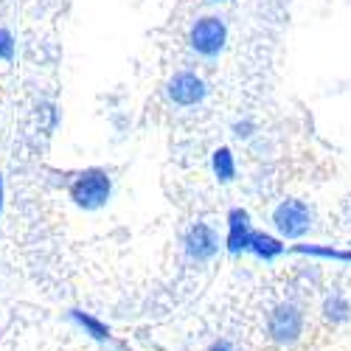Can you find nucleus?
<instances>
[{
    "label": "nucleus",
    "mask_w": 351,
    "mask_h": 351,
    "mask_svg": "<svg viewBox=\"0 0 351 351\" xmlns=\"http://www.w3.org/2000/svg\"><path fill=\"white\" fill-rule=\"evenodd\" d=\"M110 191H112V180L107 171L84 169L82 174H76V180L71 186V199L84 211H96L110 199Z\"/></svg>",
    "instance_id": "f257e3e1"
},
{
    "label": "nucleus",
    "mask_w": 351,
    "mask_h": 351,
    "mask_svg": "<svg viewBox=\"0 0 351 351\" xmlns=\"http://www.w3.org/2000/svg\"><path fill=\"white\" fill-rule=\"evenodd\" d=\"M273 222H276L281 237L298 239V237H304V233L309 230L312 214H309V208L304 206L301 199H284L281 206L273 211Z\"/></svg>",
    "instance_id": "f03ea898"
},
{
    "label": "nucleus",
    "mask_w": 351,
    "mask_h": 351,
    "mask_svg": "<svg viewBox=\"0 0 351 351\" xmlns=\"http://www.w3.org/2000/svg\"><path fill=\"white\" fill-rule=\"evenodd\" d=\"M304 332V315L295 304H278L270 315V335L281 346H292Z\"/></svg>",
    "instance_id": "7ed1b4c3"
},
{
    "label": "nucleus",
    "mask_w": 351,
    "mask_h": 351,
    "mask_svg": "<svg viewBox=\"0 0 351 351\" xmlns=\"http://www.w3.org/2000/svg\"><path fill=\"white\" fill-rule=\"evenodd\" d=\"M225 37H228V28L219 17H202L191 28V48L199 51L202 56H217L225 45Z\"/></svg>",
    "instance_id": "20e7f679"
},
{
    "label": "nucleus",
    "mask_w": 351,
    "mask_h": 351,
    "mask_svg": "<svg viewBox=\"0 0 351 351\" xmlns=\"http://www.w3.org/2000/svg\"><path fill=\"white\" fill-rule=\"evenodd\" d=\"M202 96H206V82H202L197 73L186 71V73H178L169 82V99L174 104L189 107V104H197Z\"/></svg>",
    "instance_id": "39448f33"
},
{
    "label": "nucleus",
    "mask_w": 351,
    "mask_h": 351,
    "mask_svg": "<svg viewBox=\"0 0 351 351\" xmlns=\"http://www.w3.org/2000/svg\"><path fill=\"white\" fill-rule=\"evenodd\" d=\"M186 253L194 261H208L217 253V237L208 225H194L186 237Z\"/></svg>",
    "instance_id": "423d86ee"
},
{
    "label": "nucleus",
    "mask_w": 351,
    "mask_h": 351,
    "mask_svg": "<svg viewBox=\"0 0 351 351\" xmlns=\"http://www.w3.org/2000/svg\"><path fill=\"white\" fill-rule=\"evenodd\" d=\"M253 237V230H250V214L242 211V208H233L228 214V250L230 253H239L247 247Z\"/></svg>",
    "instance_id": "0eeeda50"
},
{
    "label": "nucleus",
    "mask_w": 351,
    "mask_h": 351,
    "mask_svg": "<svg viewBox=\"0 0 351 351\" xmlns=\"http://www.w3.org/2000/svg\"><path fill=\"white\" fill-rule=\"evenodd\" d=\"M71 320H73L79 329H84L93 340H110V329H107V324H101L99 317L87 315V312H82V309H71Z\"/></svg>",
    "instance_id": "6e6552de"
},
{
    "label": "nucleus",
    "mask_w": 351,
    "mask_h": 351,
    "mask_svg": "<svg viewBox=\"0 0 351 351\" xmlns=\"http://www.w3.org/2000/svg\"><path fill=\"white\" fill-rule=\"evenodd\" d=\"M247 247H250L256 256H261V258H276V256L284 253V245H281L278 239L267 237V233H253L250 242H247Z\"/></svg>",
    "instance_id": "1a4fd4ad"
},
{
    "label": "nucleus",
    "mask_w": 351,
    "mask_h": 351,
    "mask_svg": "<svg viewBox=\"0 0 351 351\" xmlns=\"http://www.w3.org/2000/svg\"><path fill=\"white\" fill-rule=\"evenodd\" d=\"M214 174L219 180H230L233 174H237V166H233V155H230V149H217L214 152Z\"/></svg>",
    "instance_id": "9d476101"
},
{
    "label": "nucleus",
    "mask_w": 351,
    "mask_h": 351,
    "mask_svg": "<svg viewBox=\"0 0 351 351\" xmlns=\"http://www.w3.org/2000/svg\"><path fill=\"white\" fill-rule=\"evenodd\" d=\"M324 312L329 320H335V324H343V320L348 317V304L340 298V295H332L326 304H324Z\"/></svg>",
    "instance_id": "9b49d317"
},
{
    "label": "nucleus",
    "mask_w": 351,
    "mask_h": 351,
    "mask_svg": "<svg viewBox=\"0 0 351 351\" xmlns=\"http://www.w3.org/2000/svg\"><path fill=\"white\" fill-rule=\"evenodd\" d=\"M295 253H309V256H324V258H337V261H351V253L335 250V247H312V245H298Z\"/></svg>",
    "instance_id": "f8f14e48"
},
{
    "label": "nucleus",
    "mask_w": 351,
    "mask_h": 351,
    "mask_svg": "<svg viewBox=\"0 0 351 351\" xmlns=\"http://www.w3.org/2000/svg\"><path fill=\"white\" fill-rule=\"evenodd\" d=\"M12 56H14V37L6 28H0V60H12Z\"/></svg>",
    "instance_id": "ddd939ff"
},
{
    "label": "nucleus",
    "mask_w": 351,
    "mask_h": 351,
    "mask_svg": "<svg viewBox=\"0 0 351 351\" xmlns=\"http://www.w3.org/2000/svg\"><path fill=\"white\" fill-rule=\"evenodd\" d=\"M208 351H239V348L233 346V343H228V340H217V343H214Z\"/></svg>",
    "instance_id": "4468645a"
},
{
    "label": "nucleus",
    "mask_w": 351,
    "mask_h": 351,
    "mask_svg": "<svg viewBox=\"0 0 351 351\" xmlns=\"http://www.w3.org/2000/svg\"><path fill=\"white\" fill-rule=\"evenodd\" d=\"M0 211H3V174H0Z\"/></svg>",
    "instance_id": "2eb2a0df"
}]
</instances>
